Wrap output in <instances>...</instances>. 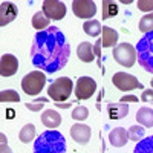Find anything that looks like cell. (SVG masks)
<instances>
[{
	"mask_svg": "<svg viewBox=\"0 0 153 153\" xmlns=\"http://www.w3.org/2000/svg\"><path fill=\"white\" fill-rule=\"evenodd\" d=\"M49 20H61L66 16V6L58 0H45L42 9Z\"/></svg>",
	"mask_w": 153,
	"mask_h": 153,
	"instance_id": "cell-9",
	"label": "cell"
},
{
	"mask_svg": "<svg viewBox=\"0 0 153 153\" xmlns=\"http://www.w3.org/2000/svg\"><path fill=\"white\" fill-rule=\"evenodd\" d=\"M19 69V60L17 57L11 55V54H5L0 58V74L2 76H12Z\"/></svg>",
	"mask_w": 153,
	"mask_h": 153,
	"instance_id": "cell-11",
	"label": "cell"
},
{
	"mask_svg": "<svg viewBox=\"0 0 153 153\" xmlns=\"http://www.w3.org/2000/svg\"><path fill=\"white\" fill-rule=\"evenodd\" d=\"M72 11L80 19H92L97 14V6L92 0H75L72 3Z\"/></svg>",
	"mask_w": 153,
	"mask_h": 153,
	"instance_id": "cell-10",
	"label": "cell"
},
{
	"mask_svg": "<svg viewBox=\"0 0 153 153\" xmlns=\"http://www.w3.org/2000/svg\"><path fill=\"white\" fill-rule=\"evenodd\" d=\"M136 60L146 72L153 74V31L141 37L136 45Z\"/></svg>",
	"mask_w": 153,
	"mask_h": 153,
	"instance_id": "cell-3",
	"label": "cell"
},
{
	"mask_svg": "<svg viewBox=\"0 0 153 153\" xmlns=\"http://www.w3.org/2000/svg\"><path fill=\"white\" fill-rule=\"evenodd\" d=\"M121 103H138V97H135V95H124L123 98H121Z\"/></svg>",
	"mask_w": 153,
	"mask_h": 153,
	"instance_id": "cell-34",
	"label": "cell"
},
{
	"mask_svg": "<svg viewBox=\"0 0 153 153\" xmlns=\"http://www.w3.org/2000/svg\"><path fill=\"white\" fill-rule=\"evenodd\" d=\"M127 130L123 127H115L109 133V141L113 147H124L127 144Z\"/></svg>",
	"mask_w": 153,
	"mask_h": 153,
	"instance_id": "cell-16",
	"label": "cell"
},
{
	"mask_svg": "<svg viewBox=\"0 0 153 153\" xmlns=\"http://www.w3.org/2000/svg\"><path fill=\"white\" fill-rule=\"evenodd\" d=\"M16 17H17V8L11 2H3L0 5V25L2 26H6L8 23L16 20Z\"/></svg>",
	"mask_w": 153,
	"mask_h": 153,
	"instance_id": "cell-14",
	"label": "cell"
},
{
	"mask_svg": "<svg viewBox=\"0 0 153 153\" xmlns=\"http://www.w3.org/2000/svg\"><path fill=\"white\" fill-rule=\"evenodd\" d=\"M144 133H146V130L143 126H132L127 130V138L130 141H141V139H144Z\"/></svg>",
	"mask_w": 153,
	"mask_h": 153,
	"instance_id": "cell-25",
	"label": "cell"
},
{
	"mask_svg": "<svg viewBox=\"0 0 153 153\" xmlns=\"http://www.w3.org/2000/svg\"><path fill=\"white\" fill-rule=\"evenodd\" d=\"M112 83L117 86L120 91L127 92V91H135V89H141L143 84L136 80V76L130 75V74H126V72H118L113 75Z\"/></svg>",
	"mask_w": 153,
	"mask_h": 153,
	"instance_id": "cell-7",
	"label": "cell"
},
{
	"mask_svg": "<svg viewBox=\"0 0 153 153\" xmlns=\"http://www.w3.org/2000/svg\"><path fill=\"white\" fill-rule=\"evenodd\" d=\"M118 37L120 35H118V32L115 29H112L109 26H104L103 37H101V43H103L104 48H113L115 45H117V42H118Z\"/></svg>",
	"mask_w": 153,
	"mask_h": 153,
	"instance_id": "cell-19",
	"label": "cell"
},
{
	"mask_svg": "<svg viewBox=\"0 0 153 153\" xmlns=\"http://www.w3.org/2000/svg\"><path fill=\"white\" fill-rule=\"evenodd\" d=\"M0 101H2V103H19L20 97H19V94L16 91L8 89V91H2V92H0Z\"/></svg>",
	"mask_w": 153,
	"mask_h": 153,
	"instance_id": "cell-27",
	"label": "cell"
},
{
	"mask_svg": "<svg viewBox=\"0 0 153 153\" xmlns=\"http://www.w3.org/2000/svg\"><path fill=\"white\" fill-rule=\"evenodd\" d=\"M118 14V5L112 0H103V20L113 19Z\"/></svg>",
	"mask_w": 153,
	"mask_h": 153,
	"instance_id": "cell-22",
	"label": "cell"
},
{
	"mask_svg": "<svg viewBox=\"0 0 153 153\" xmlns=\"http://www.w3.org/2000/svg\"><path fill=\"white\" fill-rule=\"evenodd\" d=\"M141 101L144 103H153V89H147L141 95Z\"/></svg>",
	"mask_w": 153,
	"mask_h": 153,
	"instance_id": "cell-31",
	"label": "cell"
},
{
	"mask_svg": "<svg viewBox=\"0 0 153 153\" xmlns=\"http://www.w3.org/2000/svg\"><path fill=\"white\" fill-rule=\"evenodd\" d=\"M112 55L118 65L124 68H132L136 61V48H133L129 43H121L113 48Z\"/></svg>",
	"mask_w": 153,
	"mask_h": 153,
	"instance_id": "cell-6",
	"label": "cell"
},
{
	"mask_svg": "<svg viewBox=\"0 0 153 153\" xmlns=\"http://www.w3.org/2000/svg\"><path fill=\"white\" fill-rule=\"evenodd\" d=\"M20 141L25 143V144H29L32 139L35 138V127L34 124H26V126H23V129L20 130Z\"/></svg>",
	"mask_w": 153,
	"mask_h": 153,
	"instance_id": "cell-23",
	"label": "cell"
},
{
	"mask_svg": "<svg viewBox=\"0 0 153 153\" xmlns=\"http://www.w3.org/2000/svg\"><path fill=\"white\" fill-rule=\"evenodd\" d=\"M133 153H153V136H147L141 139L136 144Z\"/></svg>",
	"mask_w": 153,
	"mask_h": 153,
	"instance_id": "cell-24",
	"label": "cell"
},
{
	"mask_svg": "<svg viewBox=\"0 0 153 153\" xmlns=\"http://www.w3.org/2000/svg\"><path fill=\"white\" fill-rule=\"evenodd\" d=\"M150 84H152V87H153V78H152V81H150Z\"/></svg>",
	"mask_w": 153,
	"mask_h": 153,
	"instance_id": "cell-36",
	"label": "cell"
},
{
	"mask_svg": "<svg viewBox=\"0 0 153 153\" xmlns=\"http://www.w3.org/2000/svg\"><path fill=\"white\" fill-rule=\"evenodd\" d=\"M136 121L143 127H153V110L150 107H141L136 112Z\"/></svg>",
	"mask_w": 153,
	"mask_h": 153,
	"instance_id": "cell-18",
	"label": "cell"
},
{
	"mask_svg": "<svg viewBox=\"0 0 153 153\" xmlns=\"http://www.w3.org/2000/svg\"><path fill=\"white\" fill-rule=\"evenodd\" d=\"M72 89H74L72 80L68 78V76H60V78L54 80V83L49 84L48 94H49V98L55 101V103H65V101L69 100Z\"/></svg>",
	"mask_w": 153,
	"mask_h": 153,
	"instance_id": "cell-4",
	"label": "cell"
},
{
	"mask_svg": "<svg viewBox=\"0 0 153 153\" xmlns=\"http://www.w3.org/2000/svg\"><path fill=\"white\" fill-rule=\"evenodd\" d=\"M138 28L141 32H152L153 31V12H150V14H146L141 20H139V25Z\"/></svg>",
	"mask_w": 153,
	"mask_h": 153,
	"instance_id": "cell-26",
	"label": "cell"
},
{
	"mask_svg": "<svg viewBox=\"0 0 153 153\" xmlns=\"http://www.w3.org/2000/svg\"><path fill=\"white\" fill-rule=\"evenodd\" d=\"M83 29L89 37H98L100 34H103V29H101V23L98 20H87L83 25Z\"/></svg>",
	"mask_w": 153,
	"mask_h": 153,
	"instance_id": "cell-21",
	"label": "cell"
},
{
	"mask_svg": "<svg viewBox=\"0 0 153 153\" xmlns=\"http://www.w3.org/2000/svg\"><path fill=\"white\" fill-rule=\"evenodd\" d=\"M71 136L75 143L86 144L91 139V127L86 124H74L71 127Z\"/></svg>",
	"mask_w": 153,
	"mask_h": 153,
	"instance_id": "cell-12",
	"label": "cell"
},
{
	"mask_svg": "<svg viewBox=\"0 0 153 153\" xmlns=\"http://www.w3.org/2000/svg\"><path fill=\"white\" fill-rule=\"evenodd\" d=\"M0 138H2V144H0V152H2V153H12V152H11V149L8 147V144H6V138H5V135H2Z\"/></svg>",
	"mask_w": 153,
	"mask_h": 153,
	"instance_id": "cell-33",
	"label": "cell"
},
{
	"mask_svg": "<svg viewBox=\"0 0 153 153\" xmlns=\"http://www.w3.org/2000/svg\"><path fill=\"white\" fill-rule=\"evenodd\" d=\"M42 124L46 126L48 129H57V127L61 124V117L60 113L52 110V109H48L43 112L42 115Z\"/></svg>",
	"mask_w": 153,
	"mask_h": 153,
	"instance_id": "cell-15",
	"label": "cell"
},
{
	"mask_svg": "<svg viewBox=\"0 0 153 153\" xmlns=\"http://www.w3.org/2000/svg\"><path fill=\"white\" fill-rule=\"evenodd\" d=\"M87 117H89V110L86 106H78L72 110V118L75 121H84L87 120Z\"/></svg>",
	"mask_w": 153,
	"mask_h": 153,
	"instance_id": "cell-28",
	"label": "cell"
},
{
	"mask_svg": "<svg viewBox=\"0 0 153 153\" xmlns=\"http://www.w3.org/2000/svg\"><path fill=\"white\" fill-rule=\"evenodd\" d=\"M129 106L124 104V103H110L106 106V115L110 118V120H123L129 115Z\"/></svg>",
	"mask_w": 153,
	"mask_h": 153,
	"instance_id": "cell-13",
	"label": "cell"
},
{
	"mask_svg": "<svg viewBox=\"0 0 153 153\" xmlns=\"http://www.w3.org/2000/svg\"><path fill=\"white\" fill-rule=\"evenodd\" d=\"M97 91V81L91 76H81L76 81L75 86V95L76 100H89Z\"/></svg>",
	"mask_w": 153,
	"mask_h": 153,
	"instance_id": "cell-8",
	"label": "cell"
},
{
	"mask_svg": "<svg viewBox=\"0 0 153 153\" xmlns=\"http://www.w3.org/2000/svg\"><path fill=\"white\" fill-rule=\"evenodd\" d=\"M46 84V76L42 71H34L28 74L26 76H23L22 80V89L26 95H37L43 91V87Z\"/></svg>",
	"mask_w": 153,
	"mask_h": 153,
	"instance_id": "cell-5",
	"label": "cell"
},
{
	"mask_svg": "<svg viewBox=\"0 0 153 153\" xmlns=\"http://www.w3.org/2000/svg\"><path fill=\"white\" fill-rule=\"evenodd\" d=\"M48 103V98H37L34 103H26L25 106H26V109L28 110H31V112H38V110H42L43 109V104H46Z\"/></svg>",
	"mask_w": 153,
	"mask_h": 153,
	"instance_id": "cell-29",
	"label": "cell"
},
{
	"mask_svg": "<svg viewBox=\"0 0 153 153\" xmlns=\"http://www.w3.org/2000/svg\"><path fill=\"white\" fill-rule=\"evenodd\" d=\"M76 55H78V58L83 63H92L94 58H95L94 46L89 43V42H81L78 45V48H76Z\"/></svg>",
	"mask_w": 153,
	"mask_h": 153,
	"instance_id": "cell-17",
	"label": "cell"
},
{
	"mask_svg": "<svg viewBox=\"0 0 153 153\" xmlns=\"http://www.w3.org/2000/svg\"><path fill=\"white\" fill-rule=\"evenodd\" d=\"M34 153H66V139L58 130H45L35 139Z\"/></svg>",
	"mask_w": 153,
	"mask_h": 153,
	"instance_id": "cell-2",
	"label": "cell"
},
{
	"mask_svg": "<svg viewBox=\"0 0 153 153\" xmlns=\"http://www.w3.org/2000/svg\"><path fill=\"white\" fill-rule=\"evenodd\" d=\"M138 8H139V11H144V12L153 11V0H139Z\"/></svg>",
	"mask_w": 153,
	"mask_h": 153,
	"instance_id": "cell-30",
	"label": "cell"
},
{
	"mask_svg": "<svg viewBox=\"0 0 153 153\" xmlns=\"http://www.w3.org/2000/svg\"><path fill=\"white\" fill-rule=\"evenodd\" d=\"M101 48H103V43H101V40H98L94 46V54L98 57V66L101 68Z\"/></svg>",
	"mask_w": 153,
	"mask_h": 153,
	"instance_id": "cell-32",
	"label": "cell"
},
{
	"mask_svg": "<svg viewBox=\"0 0 153 153\" xmlns=\"http://www.w3.org/2000/svg\"><path fill=\"white\" fill-rule=\"evenodd\" d=\"M49 19L46 17V14L43 11H38V12H35L34 14V17H32V26L40 32V31H45V29H48L49 28Z\"/></svg>",
	"mask_w": 153,
	"mask_h": 153,
	"instance_id": "cell-20",
	"label": "cell"
},
{
	"mask_svg": "<svg viewBox=\"0 0 153 153\" xmlns=\"http://www.w3.org/2000/svg\"><path fill=\"white\" fill-rule=\"evenodd\" d=\"M69 106H71L69 103H68V104H66V103H57V107H60V109H68Z\"/></svg>",
	"mask_w": 153,
	"mask_h": 153,
	"instance_id": "cell-35",
	"label": "cell"
},
{
	"mask_svg": "<svg viewBox=\"0 0 153 153\" xmlns=\"http://www.w3.org/2000/svg\"><path fill=\"white\" fill-rule=\"evenodd\" d=\"M71 57V46L57 26H49L34 35L31 45V61L42 72L54 74L63 69Z\"/></svg>",
	"mask_w": 153,
	"mask_h": 153,
	"instance_id": "cell-1",
	"label": "cell"
}]
</instances>
